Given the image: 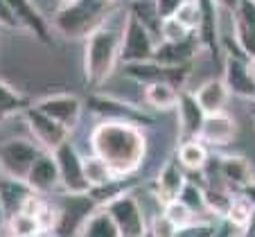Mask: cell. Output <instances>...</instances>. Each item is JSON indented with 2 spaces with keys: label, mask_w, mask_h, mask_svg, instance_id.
I'll use <instances>...</instances> for the list:
<instances>
[{
  "label": "cell",
  "mask_w": 255,
  "mask_h": 237,
  "mask_svg": "<svg viewBox=\"0 0 255 237\" xmlns=\"http://www.w3.org/2000/svg\"><path fill=\"white\" fill-rule=\"evenodd\" d=\"M201 2V18L197 25V36L201 41V48L219 52V5L215 0H199Z\"/></svg>",
  "instance_id": "obj_19"
},
{
  "label": "cell",
  "mask_w": 255,
  "mask_h": 237,
  "mask_svg": "<svg viewBox=\"0 0 255 237\" xmlns=\"http://www.w3.org/2000/svg\"><path fill=\"white\" fill-rule=\"evenodd\" d=\"M253 2H255V0H253Z\"/></svg>",
  "instance_id": "obj_42"
},
{
  "label": "cell",
  "mask_w": 255,
  "mask_h": 237,
  "mask_svg": "<svg viewBox=\"0 0 255 237\" xmlns=\"http://www.w3.org/2000/svg\"><path fill=\"white\" fill-rule=\"evenodd\" d=\"M174 16H176L183 25H188L192 32H197L199 18H201V2H199V0H185Z\"/></svg>",
  "instance_id": "obj_33"
},
{
  "label": "cell",
  "mask_w": 255,
  "mask_h": 237,
  "mask_svg": "<svg viewBox=\"0 0 255 237\" xmlns=\"http://www.w3.org/2000/svg\"><path fill=\"white\" fill-rule=\"evenodd\" d=\"M109 213H111L113 222H116L120 237H138L147 235V217L144 210L140 206V201L135 199V194H131L129 190L111 197L106 203H102Z\"/></svg>",
  "instance_id": "obj_5"
},
{
  "label": "cell",
  "mask_w": 255,
  "mask_h": 237,
  "mask_svg": "<svg viewBox=\"0 0 255 237\" xmlns=\"http://www.w3.org/2000/svg\"><path fill=\"white\" fill-rule=\"evenodd\" d=\"M100 203L91 197V192H66L59 201V222L57 231L63 235H79V228L84 226L86 217L97 208Z\"/></svg>",
  "instance_id": "obj_6"
},
{
  "label": "cell",
  "mask_w": 255,
  "mask_h": 237,
  "mask_svg": "<svg viewBox=\"0 0 255 237\" xmlns=\"http://www.w3.org/2000/svg\"><path fill=\"white\" fill-rule=\"evenodd\" d=\"M185 181L188 179H185V174H183L181 163H174V160L165 163L163 169L158 172V176H156V199H158L160 203L169 201V199H176Z\"/></svg>",
  "instance_id": "obj_21"
},
{
  "label": "cell",
  "mask_w": 255,
  "mask_h": 237,
  "mask_svg": "<svg viewBox=\"0 0 255 237\" xmlns=\"http://www.w3.org/2000/svg\"><path fill=\"white\" fill-rule=\"evenodd\" d=\"M253 118H255V116H253Z\"/></svg>",
  "instance_id": "obj_45"
},
{
  "label": "cell",
  "mask_w": 255,
  "mask_h": 237,
  "mask_svg": "<svg viewBox=\"0 0 255 237\" xmlns=\"http://www.w3.org/2000/svg\"><path fill=\"white\" fill-rule=\"evenodd\" d=\"M41 151H43V147L39 142L25 140V138H11V140L0 145V169L7 176L25 179Z\"/></svg>",
  "instance_id": "obj_7"
},
{
  "label": "cell",
  "mask_w": 255,
  "mask_h": 237,
  "mask_svg": "<svg viewBox=\"0 0 255 237\" xmlns=\"http://www.w3.org/2000/svg\"><path fill=\"white\" fill-rule=\"evenodd\" d=\"M34 107L41 109L43 113H48L54 120H59L61 124H66L68 129H72L79 122V118H82L84 104L75 95H50V97L39 100Z\"/></svg>",
  "instance_id": "obj_15"
},
{
  "label": "cell",
  "mask_w": 255,
  "mask_h": 237,
  "mask_svg": "<svg viewBox=\"0 0 255 237\" xmlns=\"http://www.w3.org/2000/svg\"><path fill=\"white\" fill-rule=\"evenodd\" d=\"M57 2H59V5H63V2H68V0H57Z\"/></svg>",
  "instance_id": "obj_41"
},
{
  "label": "cell",
  "mask_w": 255,
  "mask_h": 237,
  "mask_svg": "<svg viewBox=\"0 0 255 237\" xmlns=\"http://www.w3.org/2000/svg\"><path fill=\"white\" fill-rule=\"evenodd\" d=\"M194 97H197V102L201 104V109L206 113H217V111H226L233 95L228 91L224 77H212V79H206L194 91Z\"/></svg>",
  "instance_id": "obj_18"
},
{
  "label": "cell",
  "mask_w": 255,
  "mask_h": 237,
  "mask_svg": "<svg viewBox=\"0 0 255 237\" xmlns=\"http://www.w3.org/2000/svg\"><path fill=\"white\" fill-rule=\"evenodd\" d=\"M219 172H222L224 181L233 188H240L246 190L249 185L255 183V176H253V167H251L249 158L240 154H231V156H224L222 163H219Z\"/></svg>",
  "instance_id": "obj_20"
},
{
  "label": "cell",
  "mask_w": 255,
  "mask_h": 237,
  "mask_svg": "<svg viewBox=\"0 0 255 237\" xmlns=\"http://www.w3.org/2000/svg\"><path fill=\"white\" fill-rule=\"evenodd\" d=\"M178 199H181L197 217L210 213V210H208V201H206V190L199 183H194V181H185L181 192H178Z\"/></svg>",
  "instance_id": "obj_28"
},
{
  "label": "cell",
  "mask_w": 255,
  "mask_h": 237,
  "mask_svg": "<svg viewBox=\"0 0 255 237\" xmlns=\"http://www.w3.org/2000/svg\"><path fill=\"white\" fill-rule=\"evenodd\" d=\"M23 116H25V124H27V129L32 131V135L36 138V142L48 151L59 147L63 140H68V135H70V129H68L66 124H61V122L54 120V118H50L48 113H43L36 107L23 109Z\"/></svg>",
  "instance_id": "obj_8"
},
{
  "label": "cell",
  "mask_w": 255,
  "mask_h": 237,
  "mask_svg": "<svg viewBox=\"0 0 255 237\" xmlns=\"http://www.w3.org/2000/svg\"><path fill=\"white\" fill-rule=\"evenodd\" d=\"M176 158L181 167L188 172H201L208 163V149L206 142L201 138H183V142L178 145Z\"/></svg>",
  "instance_id": "obj_23"
},
{
  "label": "cell",
  "mask_w": 255,
  "mask_h": 237,
  "mask_svg": "<svg viewBox=\"0 0 255 237\" xmlns=\"http://www.w3.org/2000/svg\"><path fill=\"white\" fill-rule=\"evenodd\" d=\"M84 179L88 183V190L91 188H100V185H106L116 181V172L111 169V165L106 163L102 156L97 154H91L84 158Z\"/></svg>",
  "instance_id": "obj_26"
},
{
  "label": "cell",
  "mask_w": 255,
  "mask_h": 237,
  "mask_svg": "<svg viewBox=\"0 0 255 237\" xmlns=\"http://www.w3.org/2000/svg\"><path fill=\"white\" fill-rule=\"evenodd\" d=\"M144 100L156 111H172L178 102V88L172 82H151L144 86Z\"/></svg>",
  "instance_id": "obj_25"
},
{
  "label": "cell",
  "mask_w": 255,
  "mask_h": 237,
  "mask_svg": "<svg viewBox=\"0 0 255 237\" xmlns=\"http://www.w3.org/2000/svg\"><path fill=\"white\" fill-rule=\"evenodd\" d=\"M79 235H86V237H120V231H118L111 213H109L104 206H97V208L86 217L84 226L79 228Z\"/></svg>",
  "instance_id": "obj_24"
},
{
  "label": "cell",
  "mask_w": 255,
  "mask_h": 237,
  "mask_svg": "<svg viewBox=\"0 0 255 237\" xmlns=\"http://www.w3.org/2000/svg\"><path fill=\"white\" fill-rule=\"evenodd\" d=\"M253 185H255V183H253Z\"/></svg>",
  "instance_id": "obj_44"
},
{
  "label": "cell",
  "mask_w": 255,
  "mask_h": 237,
  "mask_svg": "<svg viewBox=\"0 0 255 237\" xmlns=\"http://www.w3.org/2000/svg\"><path fill=\"white\" fill-rule=\"evenodd\" d=\"M156 43H158V39L154 36V32H151L131 9L127 11L125 25H122L120 63H133V61L151 59L154 57Z\"/></svg>",
  "instance_id": "obj_4"
},
{
  "label": "cell",
  "mask_w": 255,
  "mask_h": 237,
  "mask_svg": "<svg viewBox=\"0 0 255 237\" xmlns=\"http://www.w3.org/2000/svg\"><path fill=\"white\" fill-rule=\"evenodd\" d=\"M125 25V20H122ZM122 25L111 27L106 20L86 36V52H84V70H86L88 86H102L111 77L116 66L120 63V41Z\"/></svg>",
  "instance_id": "obj_2"
},
{
  "label": "cell",
  "mask_w": 255,
  "mask_h": 237,
  "mask_svg": "<svg viewBox=\"0 0 255 237\" xmlns=\"http://www.w3.org/2000/svg\"><path fill=\"white\" fill-rule=\"evenodd\" d=\"M163 215L178 228V231H181V228H185L188 224H192L194 219H197V215H194L178 197L176 199H169V201L163 203ZM176 235H178V233H176Z\"/></svg>",
  "instance_id": "obj_29"
},
{
  "label": "cell",
  "mask_w": 255,
  "mask_h": 237,
  "mask_svg": "<svg viewBox=\"0 0 255 237\" xmlns=\"http://www.w3.org/2000/svg\"><path fill=\"white\" fill-rule=\"evenodd\" d=\"M7 233H11V235H41V228H39V222H36V217L29 213H25V210H18V213L9 215L7 217Z\"/></svg>",
  "instance_id": "obj_30"
},
{
  "label": "cell",
  "mask_w": 255,
  "mask_h": 237,
  "mask_svg": "<svg viewBox=\"0 0 255 237\" xmlns=\"http://www.w3.org/2000/svg\"><path fill=\"white\" fill-rule=\"evenodd\" d=\"M224 82L231 95L255 100V77L249 68V59L244 54H228L224 61Z\"/></svg>",
  "instance_id": "obj_11"
},
{
  "label": "cell",
  "mask_w": 255,
  "mask_h": 237,
  "mask_svg": "<svg viewBox=\"0 0 255 237\" xmlns=\"http://www.w3.org/2000/svg\"><path fill=\"white\" fill-rule=\"evenodd\" d=\"M54 160L59 165V176L66 192H88V183L84 179V158L79 156L77 147L70 140H63L52 149Z\"/></svg>",
  "instance_id": "obj_9"
},
{
  "label": "cell",
  "mask_w": 255,
  "mask_h": 237,
  "mask_svg": "<svg viewBox=\"0 0 255 237\" xmlns=\"http://www.w3.org/2000/svg\"><path fill=\"white\" fill-rule=\"evenodd\" d=\"M185 0H154L156 11H158L160 18H167V16H174L178 11V7L183 5Z\"/></svg>",
  "instance_id": "obj_35"
},
{
  "label": "cell",
  "mask_w": 255,
  "mask_h": 237,
  "mask_svg": "<svg viewBox=\"0 0 255 237\" xmlns=\"http://www.w3.org/2000/svg\"><path fill=\"white\" fill-rule=\"evenodd\" d=\"M217 5H219V9L222 11H233L237 7V2H240V0H215Z\"/></svg>",
  "instance_id": "obj_37"
},
{
  "label": "cell",
  "mask_w": 255,
  "mask_h": 237,
  "mask_svg": "<svg viewBox=\"0 0 255 237\" xmlns=\"http://www.w3.org/2000/svg\"><path fill=\"white\" fill-rule=\"evenodd\" d=\"M253 210H255L253 199L249 197V192H246V190H242V192H237V194H233V197H231V203H228V210H226V215H224V217L231 219V222L235 224V226H240L242 233H244V226L249 224Z\"/></svg>",
  "instance_id": "obj_27"
},
{
  "label": "cell",
  "mask_w": 255,
  "mask_h": 237,
  "mask_svg": "<svg viewBox=\"0 0 255 237\" xmlns=\"http://www.w3.org/2000/svg\"><path fill=\"white\" fill-rule=\"evenodd\" d=\"M233 18V36L246 59L255 57V2L253 0H240L237 7L231 11Z\"/></svg>",
  "instance_id": "obj_10"
},
{
  "label": "cell",
  "mask_w": 255,
  "mask_h": 237,
  "mask_svg": "<svg viewBox=\"0 0 255 237\" xmlns=\"http://www.w3.org/2000/svg\"><path fill=\"white\" fill-rule=\"evenodd\" d=\"M2 228H7V210L5 206H2V201H0V231Z\"/></svg>",
  "instance_id": "obj_39"
},
{
  "label": "cell",
  "mask_w": 255,
  "mask_h": 237,
  "mask_svg": "<svg viewBox=\"0 0 255 237\" xmlns=\"http://www.w3.org/2000/svg\"><path fill=\"white\" fill-rule=\"evenodd\" d=\"M199 50H201V41H199L197 32H192L188 39L181 41H158L151 59H156L163 66L178 68V66H188L199 54Z\"/></svg>",
  "instance_id": "obj_12"
},
{
  "label": "cell",
  "mask_w": 255,
  "mask_h": 237,
  "mask_svg": "<svg viewBox=\"0 0 255 237\" xmlns=\"http://www.w3.org/2000/svg\"><path fill=\"white\" fill-rule=\"evenodd\" d=\"M244 235H255V210H253V215H251L249 224L244 226Z\"/></svg>",
  "instance_id": "obj_38"
},
{
  "label": "cell",
  "mask_w": 255,
  "mask_h": 237,
  "mask_svg": "<svg viewBox=\"0 0 255 237\" xmlns=\"http://www.w3.org/2000/svg\"><path fill=\"white\" fill-rule=\"evenodd\" d=\"M25 109V100L14 91L11 86L0 82V118L11 116L16 111H23Z\"/></svg>",
  "instance_id": "obj_32"
},
{
  "label": "cell",
  "mask_w": 255,
  "mask_h": 237,
  "mask_svg": "<svg viewBox=\"0 0 255 237\" xmlns=\"http://www.w3.org/2000/svg\"><path fill=\"white\" fill-rule=\"evenodd\" d=\"M93 154L102 156L111 165L118 179H127L138 172L147 156V138L142 129L131 120L106 118L95 124L91 133Z\"/></svg>",
  "instance_id": "obj_1"
},
{
  "label": "cell",
  "mask_w": 255,
  "mask_h": 237,
  "mask_svg": "<svg viewBox=\"0 0 255 237\" xmlns=\"http://www.w3.org/2000/svg\"><path fill=\"white\" fill-rule=\"evenodd\" d=\"M34 190L29 188L25 179L7 176L5 181H0V201H2V206H5V210H7V217L18 213V210H23L25 201H27V197Z\"/></svg>",
  "instance_id": "obj_22"
},
{
  "label": "cell",
  "mask_w": 255,
  "mask_h": 237,
  "mask_svg": "<svg viewBox=\"0 0 255 237\" xmlns=\"http://www.w3.org/2000/svg\"><path fill=\"white\" fill-rule=\"evenodd\" d=\"M253 102H255V100H253Z\"/></svg>",
  "instance_id": "obj_43"
},
{
  "label": "cell",
  "mask_w": 255,
  "mask_h": 237,
  "mask_svg": "<svg viewBox=\"0 0 255 237\" xmlns=\"http://www.w3.org/2000/svg\"><path fill=\"white\" fill-rule=\"evenodd\" d=\"M0 27H9V29H20L18 20H16L11 7L7 5V0H0Z\"/></svg>",
  "instance_id": "obj_36"
},
{
  "label": "cell",
  "mask_w": 255,
  "mask_h": 237,
  "mask_svg": "<svg viewBox=\"0 0 255 237\" xmlns=\"http://www.w3.org/2000/svg\"><path fill=\"white\" fill-rule=\"evenodd\" d=\"M190 34H192V29L181 23L176 16H167V18L160 20V29H158L160 41H181L188 39Z\"/></svg>",
  "instance_id": "obj_31"
},
{
  "label": "cell",
  "mask_w": 255,
  "mask_h": 237,
  "mask_svg": "<svg viewBox=\"0 0 255 237\" xmlns=\"http://www.w3.org/2000/svg\"><path fill=\"white\" fill-rule=\"evenodd\" d=\"M249 68H251V73H253V77H255V57L249 59Z\"/></svg>",
  "instance_id": "obj_40"
},
{
  "label": "cell",
  "mask_w": 255,
  "mask_h": 237,
  "mask_svg": "<svg viewBox=\"0 0 255 237\" xmlns=\"http://www.w3.org/2000/svg\"><path fill=\"white\" fill-rule=\"evenodd\" d=\"M116 0H68L54 11V27L66 39H82L97 29L111 14Z\"/></svg>",
  "instance_id": "obj_3"
},
{
  "label": "cell",
  "mask_w": 255,
  "mask_h": 237,
  "mask_svg": "<svg viewBox=\"0 0 255 237\" xmlns=\"http://www.w3.org/2000/svg\"><path fill=\"white\" fill-rule=\"evenodd\" d=\"M235 135H237V122L228 111L206 113L201 131H199V138L206 145H212V147L231 145L235 140Z\"/></svg>",
  "instance_id": "obj_13"
},
{
  "label": "cell",
  "mask_w": 255,
  "mask_h": 237,
  "mask_svg": "<svg viewBox=\"0 0 255 237\" xmlns=\"http://www.w3.org/2000/svg\"><path fill=\"white\" fill-rule=\"evenodd\" d=\"M147 224H151V226L147 228V235H176L178 233V228L174 226L163 213L156 215V217H151Z\"/></svg>",
  "instance_id": "obj_34"
},
{
  "label": "cell",
  "mask_w": 255,
  "mask_h": 237,
  "mask_svg": "<svg viewBox=\"0 0 255 237\" xmlns=\"http://www.w3.org/2000/svg\"><path fill=\"white\" fill-rule=\"evenodd\" d=\"M203 118L206 111L201 109V104L197 102L194 93L188 91H178V102H176V120H178V129L183 138H199L201 131Z\"/></svg>",
  "instance_id": "obj_16"
},
{
  "label": "cell",
  "mask_w": 255,
  "mask_h": 237,
  "mask_svg": "<svg viewBox=\"0 0 255 237\" xmlns=\"http://www.w3.org/2000/svg\"><path fill=\"white\" fill-rule=\"evenodd\" d=\"M27 185L39 194H48L61 185V176H59V165L54 160L52 151H41L36 160L32 163L27 176H25Z\"/></svg>",
  "instance_id": "obj_14"
},
{
  "label": "cell",
  "mask_w": 255,
  "mask_h": 237,
  "mask_svg": "<svg viewBox=\"0 0 255 237\" xmlns=\"http://www.w3.org/2000/svg\"><path fill=\"white\" fill-rule=\"evenodd\" d=\"M7 5L11 7L16 20H18V25L23 29H29V32H32L39 41H43V43H50V41H52L48 20L43 18L39 7L34 5V0H7Z\"/></svg>",
  "instance_id": "obj_17"
}]
</instances>
